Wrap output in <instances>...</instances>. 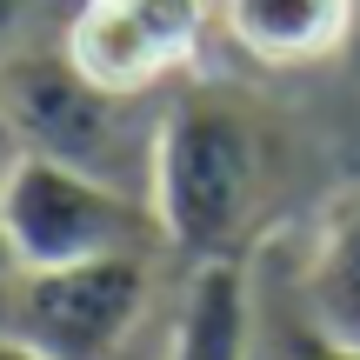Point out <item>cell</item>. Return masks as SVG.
Segmentation results:
<instances>
[{
    "instance_id": "cell-10",
    "label": "cell",
    "mask_w": 360,
    "mask_h": 360,
    "mask_svg": "<svg viewBox=\"0 0 360 360\" xmlns=\"http://www.w3.org/2000/svg\"><path fill=\"white\" fill-rule=\"evenodd\" d=\"M20 254H13V240H7V220H0V321H7V300H13V287H20Z\"/></svg>"
},
{
    "instance_id": "cell-12",
    "label": "cell",
    "mask_w": 360,
    "mask_h": 360,
    "mask_svg": "<svg viewBox=\"0 0 360 360\" xmlns=\"http://www.w3.org/2000/svg\"><path fill=\"white\" fill-rule=\"evenodd\" d=\"M20 160V141H13V127H7V114H0V180H7V167Z\"/></svg>"
},
{
    "instance_id": "cell-2",
    "label": "cell",
    "mask_w": 360,
    "mask_h": 360,
    "mask_svg": "<svg viewBox=\"0 0 360 360\" xmlns=\"http://www.w3.org/2000/svg\"><path fill=\"white\" fill-rule=\"evenodd\" d=\"M0 114H7L20 154L60 160V167H80L154 200L167 94H114L94 74H80L60 53V40H40L0 67Z\"/></svg>"
},
{
    "instance_id": "cell-3",
    "label": "cell",
    "mask_w": 360,
    "mask_h": 360,
    "mask_svg": "<svg viewBox=\"0 0 360 360\" xmlns=\"http://www.w3.org/2000/svg\"><path fill=\"white\" fill-rule=\"evenodd\" d=\"M0 220L20 254V267H80L114 254H167V233L154 220V200L94 180L60 160L20 154L0 180Z\"/></svg>"
},
{
    "instance_id": "cell-6",
    "label": "cell",
    "mask_w": 360,
    "mask_h": 360,
    "mask_svg": "<svg viewBox=\"0 0 360 360\" xmlns=\"http://www.w3.org/2000/svg\"><path fill=\"white\" fill-rule=\"evenodd\" d=\"M294 314L340 354H360V180L327 193L294 274Z\"/></svg>"
},
{
    "instance_id": "cell-13",
    "label": "cell",
    "mask_w": 360,
    "mask_h": 360,
    "mask_svg": "<svg viewBox=\"0 0 360 360\" xmlns=\"http://www.w3.org/2000/svg\"><path fill=\"white\" fill-rule=\"evenodd\" d=\"M354 47H360V27H354Z\"/></svg>"
},
{
    "instance_id": "cell-11",
    "label": "cell",
    "mask_w": 360,
    "mask_h": 360,
    "mask_svg": "<svg viewBox=\"0 0 360 360\" xmlns=\"http://www.w3.org/2000/svg\"><path fill=\"white\" fill-rule=\"evenodd\" d=\"M0 360H47V354H34L20 334H7V327H0Z\"/></svg>"
},
{
    "instance_id": "cell-7",
    "label": "cell",
    "mask_w": 360,
    "mask_h": 360,
    "mask_svg": "<svg viewBox=\"0 0 360 360\" xmlns=\"http://www.w3.org/2000/svg\"><path fill=\"white\" fill-rule=\"evenodd\" d=\"M360 0H220V34L267 74L327 67L354 47Z\"/></svg>"
},
{
    "instance_id": "cell-5",
    "label": "cell",
    "mask_w": 360,
    "mask_h": 360,
    "mask_svg": "<svg viewBox=\"0 0 360 360\" xmlns=\"http://www.w3.org/2000/svg\"><path fill=\"white\" fill-rule=\"evenodd\" d=\"M220 0H74L60 53L114 94H174L200 67Z\"/></svg>"
},
{
    "instance_id": "cell-4",
    "label": "cell",
    "mask_w": 360,
    "mask_h": 360,
    "mask_svg": "<svg viewBox=\"0 0 360 360\" xmlns=\"http://www.w3.org/2000/svg\"><path fill=\"white\" fill-rule=\"evenodd\" d=\"M160 254H114L80 267H34L7 300V334L47 360H120L154 307Z\"/></svg>"
},
{
    "instance_id": "cell-8",
    "label": "cell",
    "mask_w": 360,
    "mask_h": 360,
    "mask_svg": "<svg viewBox=\"0 0 360 360\" xmlns=\"http://www.w3.org/2000/svg\"><path fill=\"white\" fill-rule=\"evenodd\" d=\"M160 360H260L254 281L240 260H200L187 274Z\"/></svg>"
},
{
    "instance_id": "cell-9",
    "label": "cell",
    "mask_w": 360,
    "mask_h": 360,
    "mask_svg": "<svg viewBox=\"0 0 360 360\" xmlns=\"http://www.w3.org/2000/svg\"><path fill=\"white\" fill-rule=\"evenodd\" d=\"M60 27L67 20H47V0H0V67L40 40H60Z\"/></svg>"
},
{
    "instance_id": "cell-1",
    "label": "cell",
    "mask_w": 360,
    "mask_h": 360,
    "mask_svg": "<svg viewBox=\"0 0 360 360\" xmlns=\"http://www.w3.org/2000/svg\"><path fill=\"white\" fill-rule=\"evenodd\" d=\"M281 134L240 87H174L154 154V220L174 254L240 260L281 200Z\"/></svg>"
}]
</instances>
